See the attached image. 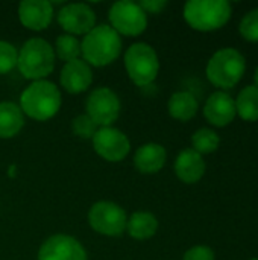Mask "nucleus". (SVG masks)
<instances>
[{
	"label": "nucleus",
	"mask_w": 258,
	"mask_h": 260,
	"mask_svg": "<svg viewBox=\"0 0 258 260\" xmlns=\"http://www.w3.org/2000/svg\"><path fill=\"white\" fill-rule=\"evenodd\" d=\"M122 52L120 35L108 24L94 26L81 43V55L87 64L103 67L114 62Z\"/></svg>",
	"instance_id": "obj_1"
},
{
	"label": "nucleus",
	"mask_w": 258,
	"mask_h": 260,
	"mask_svg": "<svg viewBox=\"0 0 258 260\" xmlns=\"http://www.w3.org/2000/svg\"><path fill=\"white\" fill-rule=\"evenodd\" d=\"M61 107V93L49 81H33L20 98V110L30 119L44 122L52 119Z\"/></svg>",
	"instance_id": "obj_2"
},
{
	"label": "nucleus",
	"mask_w": 258,
	"mask_h": 260,
	"mask_svg": "<svg viewBox=\"0 0 258 260\" xmlns=\"http://www.w3.org/2000/svg\"><path fill=\"white\" fill-rule=\"evenodd\" d=\"M231 14V3L227 0H190L184 6L186 21L202 32L220 29L230 21Z\"/></svg>",
	"instance_id": "obj_3"
},
{
	"label": "nucleus",
	"mask_w": 258,
	"mask_h": 260,
	"mask_svg": "<svg viewBox=\"0 0 258 260\" xmlns=\"http://www.w3.org/2000/svg\"><path fill=\"white\" fill-rule=\"evenodd\" d=\"M17 67L24 78L43 81L55 67V52L46 40L30 38L18 52Z\"/></svg>",
	"instance_id": "obj_4"
},
{
	"label": "nucleus",
	"mask_w": 258,
	"mask_h": 260,
	"mask_svg": "<svg viewBox=\"0 0 258 260\" xmlns=\"http://www.w3.org/2000/svg\"><path fill=\"white\" fill-rule=\"evenodd\" d=\"M245 70V56L233 47H225L210 58L207 64V78L219 88H233L243 78Z\"/></svg>",
	"instance_id": "obj_5"
},
{
	"label": "nucleus",
	"mask_w": 258,
	"mask_h": 260,
	"mask_svg": "<svg viewBox=\"0 0 258 260\" xmlns=\"http://www.w3.org/2000/svg\"><path fill=\"white\" fill-rule=\"evenodd\" d=\"M125 66L131 81L140 87L152 84L160 70L158 56L146 43H135L126 50Z\"/></svg>",
	"instance_id": "obj_6"
},
{
	"label": "nucleus",
	"mask_w": 258,
	"mask_h": 260,
	"mask_svg": "<svg viewBox=\"0 0 258 260\" xmlns=\"http://www.w3.org/2000/svg\"><path fill=\"white\" fill-rule=\"evenodd\" d=\"M109 21L111 27L120 35L135 37L146 30L148 17L146 12L140 8L138 3L134 2H117L109 9Z\"/></svg>",
	"instance_id": "obj_7"
},
{
	"label": "nucleus",
	"mask_w": 258,
	"mask_h": 260,
	"mask_svg": "<svg viewBox=\"0 0 258 260\" xmlns=\"http://www.w3.org/2000/svg\"><path fill=\"white\" fill-rule=\"evenodd\" d=\"M88 222L91 229L105 236H120L126 229L125 210L109 201L96 203L88 212Z\"/></svg>",
	"instance_id": "obj_8"
},
{
	"label": "nucleus",
	"mask_w": 258,
	"mask_h": 260,
	"mask_svg": "<svg viewBox=\"0 0 258 260\" xmlns=\"http://www.w3.org/2000/svg\"><path fill=\"white\" fill-rule=\"evenodd\" d=\"M87 114L97 126H111L120 114V101L117 94L106 87L96 88L87 99Z\"/></svg>",
	"instance_id": "obj_9"
},
{
	"label": "nucleus",
	"mask_w": 258,
	"mask_h": 260,
	"mask_svg": "<svg viewBox=\"0 0 258 260\" xmlns=\"http://www.w3.org/2000/svg\"><path fill=\"white\" fill-rule=\"evenodd\" d=\"M93 148L103 160L120 161L129 154L131 143L122 131L113 126H103L94 134Z\"/></svg>",
	"instance_id": "obj_10"
},
{
	"label": "nucleus",
	"mask_w": 258,
	"mask_h": 260,
	"mask_svg": "<svg viewBox=\"0 0 258 260\" xmlns=\"http://www.w3.org/2000/svg\"><path fill=\"white\" fill-rule=\"evenodd\" d=\"M58 23L68 32V35H87L96 26V15L90 6L84 3H71L58 12Z\"/></svg>",
	"instance_id": "obj_11"
},
{
	"label": "nucleus",
	"mask_w": 258,
	"mask_h": 260,
	"mask_svg": "<svg viewBox=\"0 0 258 260\" xmlns=\"http://www.w3.org/2000/svg\"><path fill=\"white\" fill-rule=\"evenodd\" d=\"M38 260H87V253L75 238L55 235L41 245Z\"/></svg>",
	"instance_id": "obj_12"
},
{
	"label": "nucleus",
	"mask_w": 258,
	"mask_h": 260,
	"mask_svg": "<svg viewBox=\"0 0 258 260\" xmlns=\"http://www.w3.org/2000/svg\"><path fill=\"white\" fill-rule=\"evenodd\" d=\"M52 15L53 8L46 0H24L18 6V18L30 30L46 29L52 21Z\"/></svg>",
	"instance_id": "obj_13"
},
{
	"label": "nucleus",
	"mask_w": 258,
	"mask_h": 260,
	"mask_svg": "<svg viewBox=\"0 0 258 260\" xmlns=\"http://www.w3.org/2000/svg\"><path fill=\"white\" fill-rule=\"evenodd\" d=\"M236 102L234 99L224 93V91H216L213 93L204 107V116L205 119L214 125V126H227L230 125L234 117H236Z\"/></svg>",
	"instance_id": "obj_14"
},
{
	"label": "nucleus",
	"mask_w": 258,
	"mask_h": 260,
	"mask_svg": "<svg viewBox=\"0 0 258 260\" xmlns=\"http://www.w3.org/2000/svg\"><path fill=\"white\" fill-rule=\"evenodd\" d=\"M61 85L65 91L78 94L85 91L93 82V73L90 66L82 59H75L65 62L59 76Z\"/></svg>",
	"instance_id": "obj_15"
},
{
	"label": "nucleus",
	"mask_w": 258,
	"mask_h": 260,
	"mask_svg": "<svg viewBox=\"0 0 258 260\" xmlns=\"http://www.w3.org/2000/svg\"><path fill=\"white\" fill-rule=\"evenodd\" d=\"M175 174L182 183H198L205 174V161L202 155L193 149L181 151L175 160Z\"/></svg>",
	"instance_id": "obj_16"
},
{
	"label": "nucleus",
	"mask_w": 258,
	"mask_h": 260,
	"mask_svg": "<svg viewBox=\"0 0 258 260\" xmlns=\"http://www.w3.org/2000/svg\"><path fill=\"white\" fill-rule=\"evenodd\" d=\"M167 152L158 143H146L140 146L134 157V165L141 174H157L166 165Z\"/></svg>",
	"instance_id": "obj_17"
},
{
	"label": "nucleus",
	"mask_w": 258,
	"mask_h": 260,
	"mask_svg": "<svg viewBox=\"0 0 258 260\" xmlns=\"http://www.w3.org/2000/svg\"><path fill=\"white\" fill-rule=\"evenodd\" d=\"M24 125L23 111L12 102L0 104V137L11 139L17 136Z\"/></svg>",
	"instance_id": "obj_18"
},
{
	"label": "nucleus",
	"mask_w": 258,
	"mask_h": 260,
	"mask_svg": "<svg viewBox=\"0 0 258 260\" xmlns=\"http://www.w3.org/2000/svg\"><path fill=\"white\" fill-rule=\"evenodd\" d=\"M169 114L181 122H187L193 119L198 113V101L189 91H178L173 93L167 104Z\"/></svg>",
	"instance_id": "obj_19"
},
{
	"label": "nucleus",
	"mask_w": 258,
	"mask_h": 260,
	"mask_svg": "<svg viewBox=\"0 0 258 260\" xmlns=\"http://www.w3.org/2000/svg\"><path fill=\"white\" fill-rule=\"evenodd\" d=\"M128 233L137 241H144L152 238L158 230L157 218L149 212H137L126 222Z\"/></svg>",
	"instance_id": "obj_20"
},
{
	"label": "nucleus",
	"mask_w": 258,
	"mask_h": 260,
	"mask_svg": "<svg viewBox=\"0 0 258 260\" xmlns=\"http://www.w3.org/2000/svg\"><path fill=\"white\" fill-rule=\"evenodd\" d=\"M236 102V113L248 122H255L258 120V88L255 85H248L245 87Z\"/></svg>",
	"instance_id": "obj_21"
},
{
	"label": "nucleus",
	"mask_w": 258,
	"mask_h": 260,
	"mask_svg": "<svg viewBox=\"0 0 258 260\" xmlns=\"http://www.w3.org/2000/svg\"><path fill=\"white\" fill-rule=\"evenodd\" d=\"M220 139L210 128H201L192 136V149L198 154H211L219 148Z\"/></svg>",
	"instance_id": "obj_22"
},
{
	"label": "nucleus",
	"mask_w": 258,
	"mask_h": 260,
	"mask_svg": "<svg viewBox=\"0 0 258 260\" xmlns=\"http://www.w3.org/2000/svg\"><path fill=\"white\" fill-rule=\"evenodd\" d=\"M56 55L65 61V62H70V61H75V59H79V55H81V43L76 37L73 35H68V34H64V35H59L56 38Z\"/></svg>",
	"instance_id": "obj_23"
},
{
	"label": "nucleus",
	"mask_w": 258,
	"mask_h": 260,
	"mask_svg": "<svg viewBox=\"0 0 258 260\" xmlns=\"http://www.w3.org/2000/svg\"><path fill=\"white\" fill-rule=\"evenodd\" d=\"M240 35L252 43H258V8L245 14L239 26Z\"/></svg>",
	"instance_id": "obj_24"
},
{
	"label": "nucleus",
	"mask_w": 258,
	"mask_h": 260,
	"mask_svg": "<svg viewBox=\"0 0 258 260\" xmlns=\"http://www.w3.org/2000/svg\"><path fill=\"white\" fill-rule=\"evenodd\" d=\"M71 129L81 139H93L94 134L97 133L99 126L88 114H81L76 119H73Z\"/></svg>",
	"instance_id": "obj_25"
},
{
	"label": "nucleus",
	"mask_w": 258,
	"mask_h": 260,
	"mask_svg": "<svg viewBox=\"0 0 258 260\" xmlns=\"http://www.w3.org/2000/svg\"><path fill=\"white\" fill-rule=\"evenodd\" d=\"M17 49L6 41H0V75L9 73L14 67H17Z\"/></svg>",
	"instance_id": "obj_26"
},
{
	"label": "nucleus",
	"mask_w": 258,
	"mask_h": 260,
	"mask_svg": "<svg viewBox=\"0 0 258 260\" xmlns=\"http://www.w3.org/2000/svg\"><path fill=\"white\" fill-rule=\"evenodd\" d=\"M182 260H214V251L205 245H196L186 251Z\"/></svg>",
	"instance_id": "obj_27"
},
{
	"label": "nucleus",
	"mask_w": 258,
	"mask_h": 260,
	"mask_svg": "<svg viewBox=\"0 0 258 260\" xmlns=\"http://www.w3.org/2000/svg\"><path fill=\"white\" fill-rule=\"evenodd\" d=\"M140 8L144 11V12H154V14H158L163 11V8L167 5V2L164 0H148V2H141L138 3Z\"/></svg>",
	"instance_id": "obj_28"
},
{
	"label": "nucleus",
	"mask_w": 258,
	"mask_h": 260,
	"mask_svg": "<svg viewBox=\"0 0 258 260\" xmlns=\"http://www.w3.org/2000/svg\"><path fill=\"white\" fill-rule=\"evenodd\" d=\"M254 81H255V87L258 88V67L257 70H255V73H254Z\"/></svg>",
	"instance_id": "obj_29"
},
{
	"label": "nucleus",
	"mask_w": 258,
	"mask_h": 260,
	"mask_svg": "<svg viewBox=\"0 0 258 260\" xmlns=\"http://www.w3.org/2000/svg\"><path fill=\"white\" fill-rule=\"evenodd\" d=\"M251 260H258V259H251Z\"/></svg>",
	"instance_id": "obj_30"
}]
</instances>
